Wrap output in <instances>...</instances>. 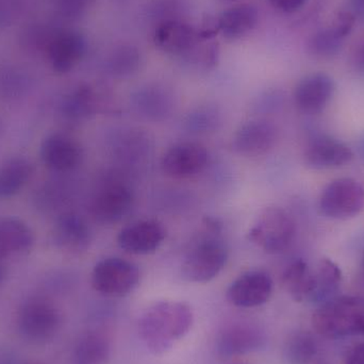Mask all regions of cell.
Returning a JSON list of instances; mask_svg holds the SVG:
<instances>
[{
	"instance_id": "28",
	"label": "cell",
	"mask_w": 364,
	"mask_h": 364,
	"mask_svg": "<svg viewBox=\"0 0 364 364\" xmlns=\"http://www.w3.org/2000/svg\"><path fill=\"white\" fill-rule=\"evenodd\" d=\"M142 65V53L138 47L126 44L111 51L106 60V70L115 78L132 76Z\"/></svg>"
},
{
	"instance_id": "4",
	"label": "cell",
	"mask_w": 364,
	"mask_h": 364,
	"mask_svg": "<svg viewBox=\"0 0 364 364\" xmlns=\"http://www.w3.org/2000/svg\"><path fill=\"white\" fill-rule=\"evenodd\" d=\"M295 223L279 207H267L257 216L247 233L248 241L267 254L286 252L294 240Z\"/></svg>"
},
{
	"instance_id": "32",
	"label": "cell",
	"mask_w": 364,
	"mask_h": 364,
	"mask_svg": "<svg viewBox=\"0 0 364 364\" xmlns=\"http://www.w3.org/2000/svg\"><path fill=\"white\" fill-rule=\"evenodd\" d=\"M346 38H342L329 26L316 32L309 42V48L318 57L329 58L337 55L342 49Z\"/></svg>"
},
{
	"instance_id": "17",
	"label": "cell",
	"mask_w": 364,
	"mask_h": 364,
	"mask_svg": "<svg viewBox=\"0 0 364 364\" xmlns=\"http://www.w3.org/2000/svg\"><path fill=\"white\" fill-rule=\"evenodd\" d=\"M154 44L166 55L182 58L199 42L197 28L186 21H168L156 25Z\"/></svg>"
},
{
	"instance_id": "29",
	"label": "cell",
	"mask_w": 364,
	"mask_h": 364,
	"mask_svg": "<svg viewBox=\"0 0 364 364\" xmlns=\"http://www.w3.org/2000/svg\"><path fill=\"white\" fill-rule=\"evenodd\" d=\"M191 11L190 0H149L146 16L156 25L168 21H186Z\"/></svg>"
},
{
	"instance_id": "37",
	"label": "cell",
	"mask_w": 364,
	"mask_h": 364,
	"mask_svg": "<svg viewBox=\"0 0 364 364\" xmlns=\"http://www.w3.org/2000/svg\"><path fill=\"white\" fill-rule=\"evenodd\" d=\"M308 0H269L276 10L282 13H294L301 10Z\"/></svg>"
},
{
	"instance_id": "27",
	"label": "cell",
	"mask_w": 364,
	"mask_h": 364,
	"mask_svg": "<svg viewBox=\"0 0 364 364\" xmlns=\"http://www.w3.org/2000/svg\"><path fill=\"white\" fill-rule=\"evenodd\" d=\"M109 340L100 333H87L77 342L74 350L75 364H105L110 357Z\"/></svg>"
},
{
	"instance_id": "12",
	"label": "cell",
	"mask_w": 364,
	"mask_h": 364,
	"mask_svg": "<svg viewBox=\"0 0 364 364\" xmlns=\"http://www.w3.org/2000/svg\"><path fill=\"white\" fill-rule=\"evenodd\" d=\"M132 203L134 195L128 186L119 182L109 183L92 200L91 213L100 224H115L129 213Z\"/></svg>"
},
{
	"instance_id": "11",
	"label": "cell",
	"mask_w": 364,
	"mask_h": 364,
	"mask_svg": "<svg viewBox=\"0 0 364 364\" xmlns=\"http://www.w3.org/2000/svg\"><path fill=\"white\" fill-rule=\"evenodd\" d=\"M166 237L164 225L156 220L132 223L119 231L117 244L128 254L142 256L159 250Z\"/></svg>"
},
{
	"instance_id": "38",
	"label": "cell",
	"mask_w": 364,
	"mask_h": 364,
	"mask_svg": "<svg viewBox=\"0 0 364 364\" xmlns=\"http://www.w3.org/2000/svg\"><path fill=\"white\" fill-rule=\"evenodd\" d=\"M344 364H364V342L357 344L348 353Z\"/></svg>"
},
{
	"instance_id": "40",
	"label": "cell",
	"mask_w": 364,
	"mask_h": 364,
	"mask_svg": "<svg viewBox=\"0 0 364 364\" xmlns=\"http://www.w3.org/2000/svg\"><path fill=\"white\" fill-rule=\"evenodd\" d=\"M350 6L355 18L364 21V0H350Z\"/></svg>"
},
{
	"instance_id": "34",
	"label": "cell",
	"mask_w": 364,
	"mask_h": 364,
	"mask_svg": "<svg viewBox=\"0 0 364 364\" xmlns=\"http://www.w3.org/2000/svg\"><path fill=\"white\" fill-rule=\"evenodd\" d=\"M316 352V346L312 342L311 338L308 335L293 336L284 348V355L289 363L292 364L307 363L309 359L314 356Z\"/></svg>"
},
{
	"instance_id": "3",
	"label": "cell",
	"mask_w": 364,
	"mask_h": 364,
	"mask_svg": "<svg viewBox=\"0 0 364 364\" xmlns=\"http://www.w3.org/2000/svg\"><path fill=\"white\" fill-rule=\"evenodd\" d=\"M312 326L326 338L364 335V297L340 296L324 301L312 316Z\"/></svg>"
},
{
	"instance_id": "42",
	"label": "cell",
	"mask_w": 364,
	"mask_h": 364,
	"mask_svg": "<svg viewBox=\"0 0 364 364\" xmlns=\"http://www.w3.org/2000/svg\"><path fill=\"white\" fill-rule=\"evenodd\" d=\"M218 1L224 2V4H235V2L240 1V0H218Z\"/></svg>"
},
{
	"instance_id": "24",
	"label": "cell",
	"mask_w": 364,
	"mask_h": 364,
	"mask_svg": "<svg viewBox=\"0 0 364 364\" xmlns=\"http://www.w3.org/2000/svg\"><path fill=\"white\" fill-rule=\"evenodd\" d=\"M282 284L295 301H316L318 279L316 269L304 260L291 263L282 274Z\"/></svg>"
},
{
	"instance_id": "26",
	"label": "cell",
	"mask_w": 364,
	"mask_h": 364,
	"mask_svg": "<svg viewBox=\"0 0 364 364\" xmlns=\"http://www.w3.org/2000/svg\"><path fill=\"white\" fill-rule=\"evenodd\" d=\"M34 174V164L28 158L14 157L0 166V199L18 194Z\"/></svg>"
},
{
	"instance_id": "23",
	"label": "cell",
	"mask_w": 364,
	"mask_h": 364,
	"mask_svg": "<svg viewBox=\"0 0 364 364\" xmlns=\"http://www.w3.org/2000/svg\"><path fill=\"white\" fill-rule=\"evenodd\" d=\"M33 245V231L23 220L15 218L0 220V258L23 256Z\"/></svg>"
},
{
	"instance_id": "33",
	"label": "cell",
	"mask_w": 364,
	"mask_h": 364,
	"mask_svg": "<svg viewBox=\"0 0 364 364\" xmlns=\"http://www.w3.org/2000/svg\"><path fill=\"white\" fill-rule=\"evenodd\" d=\"M95 0H49L53 17L62 23L78 21Z\"/></svg>"
},
{
	"instance_id": "8",
	"label": "cell",
	"mask_w": 364,
	"mask_h": 364,
	"mask_svg": "<svg viewBox=\"0 0 364 364\" xmlns=\"http://www.w3.org/2000/svg\"><path fill=\"white\" fill-rule=\"evenodd\" d=\"M40 157L49 170L60 174L76 170L83 159L80 143L70 134L55 132L41 143Z\"/></svg>"
},
{
	"instance_id": "13",
	"label": "cell",
	"mask_w": 364,
	"mask_h": 364,
	"mask_svg": "<svg viewBox=\"0 0 364 364\" xmlns=\"http://www.w3.org/2000/svg\"><path fill=\"white\" fill-rule=\"evenodd\" d=\"M335 81L325 73L308 75L297 83L294 90V102L305 114H318L328 106L335 94Z\"/></svg>"
},
{
	"instance_id": "7",
	"label": "cell",
	"mask_w": 364,
	"mask_h": 364,
	"mask_svg": "<svg viewBox=\"0 0 364 364\" xmlns=\"http://www.w3.org/2000/svg\"><path fill=\"white\" fill-rule=\"evenodd\" d=\"M363 207L364 188L352 178L336 179L321 195V211L333 220H350L358 215Z\"/></svg>"
},
{
	"instance_id": "44",
	"label": "cell",
	"mask_w": 364,
	"mask_h": 364,
	"mask_svg": "<svg viewBox=\"0 0 364 364\" xmlns=\"http://www.w3.org/2000/svg\"><path fill=\"white\" fill-rule=\"evenodd\" d=\"M363 267H364V254H363Z\"/></svg>"
},
{
	"instance_id": "43",
	"label": "cell",
	"mask_w": 364,
	"mask_h": 364,
	"mask_svg": "<svg viewBox=\"0 0 364 364\" xmlns=\"http://www.w3.org/2000/svg\"><path fill=\"white\" fill-rule=\"evenodd\" d=\"M2 132V123L1 121H0V134H1Z\"/></svg>"
},
{
	"instance_id": "6",
	"label": "cell",
	"mask_w": 364,
	"mask_h": 364,
	"mask_svg": "<svg viewBox=\"0 0 364 364\" xmlns=\"http://www.w3.org/2000/svg\"><path fill=\"white\" fill-rule=\"evenodd\" d=\"M61 314L55 304L44 297H32L21 306L18 328L21 336L33 343L50 340L59 331Z\"/></svg>"
},
{
	"instance_id": "1",
	"label": "cell",
	"mask_w": 364,
	"mask_h": 364,
	"mask_svg": "<svg viewBox=\"0 0 364 364\" xmlns=\"http://www.w3.org/2000/svg\"><path fill=\"white\" fill-rule=\"evenodd\" d=\"M194 322L188 304L161 301L147 307L138 323L139 336L154 355H164L188 335Z\"/></svg>"
},
{
	"instance_id": "5",
	"label": "cell",
	"mask_w": 364,
	"mask_h": 364,
	"mask_svg": "<svg viewBox=\"0 0 364 364\" xmlns=\"http://www.w3.org/2000/svg\"><path fill=\"white\" fill-rule=\"evenodd\" d=\"M139 282V267L119 257H109L98 261L92 271V287L107 296H125L138 287Z\"/></svg>"
},
{
	"instance_id": "16",
	"label": "cell",
	"mask_w": 364,
	"mask_h": 364,
	"mask_svg": "<svg viewBox=\"0 0 364 364\" xmlns=\"http://www.w3.org/2000/svg\"><path fill=\"white\" fill-rule=\"evenodd\" d=\"M51 235L55 247L70 255L85 252L92 242L91 228L87 220L75 212L60 214L53 224Z\"/></svg>"
},
{
	"instance_id": "45",
	"label": "cell",
	"mask_w": 364,
	"mask_h": 364,
	"mask_svg": "<svg viewBox=\"0 0 364 364\" xmlns=\"http://www.w3.org/2000/svg\"><path fill=\"white\" fill-rule=\"evenodd\" d=\"M233 364H243V363H233Z\"/></svg>"
},
{
	"instance_id": "36",
	"label": "cell",
	"mask_w": 364,
	"mask_h": 364,
	"mask_svg": "<svg viewBox=\"0 0 364 364\" xmlns=\"http://www.w3.org/2000/svg\"><path fill=\"white\" fill-rule=\"evenodd\" d=\"M199 38L200 41H211L214 36L220 33V28H218V17L205 16L201 21L199 27H197Z\"/></svg>"
},
{
	"instance_id": "41",
	"label": "cell",
	"mask_w": 364,
	"mask_h": 364,
	"mask_svg": "<svg viewBox=\"0 0 364 364\" xmlns=\"http://www.w3.org/2000/svg\"><path fill=\"white\" fill-rule=\"evenodd\" d=\"M6 273H8V272H6V265H4V263L2 262L1 259H0V284L6 280Z\"/></svg>"
},
{
	"instance_id": "20",
	"label": "cell",
	"mask_w": 364,
	"mask_h": 364,
	"mask_svg": "<svg viewBox=\"0 0 364 364\" xmlns=\"http://www.w3.org/2000/svg\"><path fill=\"white\" fill-rule=\"evenodd\" d=\"M354 157L352 149L328 136L314 139L305 151V161L314 170H329L339 168L350 162Z\"/></svg>"
},
{
	"instance_id": "15",
	"label": "cell",
	"mask_w": 364,
	"mask_h": 364,
	"mask_svg": "<svg viewBox=\"0 0 364 364\" xmlns=\"http://www.w3.org/2000/svg\"><path fill=\"white\" fill-rule=\"evenodd\" d=\"M87 48V40L80 31L64 27L51 43L46 58L55 73L66 74L80 63Z\"/></svg>"
},
{
	"instance_id": "10",
	"label": "cell",
	"mask_w": 364,
	"mask_h": 364,
	"mask_svg": "<svg viewBox=\"0 0 364 364\" xmlns=\"http://www.w3.org/2000/svg\"><path fill=\"white\" fill-rule=\"evenodd\" d=\"M273 279L267 272H245L240 275L227 290V299L231 305L243 309L260 307L271 299Z\"/></svg>"
},
{
	"instance_id": "39",
	"label": "cell",
	"mask_w": 364,
	"mask_h": 364,
	"mask_svg": "<svg viewBox=\"0 0 364 364\" xmlns=\"http://www.w3.org/2000/svg\"><path fill=\"white\" fill-rule=\"evenodd\" d=\"M353 64L359 73L364 74V43L358 46L353 55Z\"/></svg>"
},
{
	"instance_id": "21",
	"label": "cell",
	"mask_w": 364,
	"mask_h": 364,
	"mask_svg": "<svg viewBox=\"0 0 364 364\" xmlns=\"http://www.w3.org/2000/svg\"><path fill=\"white\" fill-rule=\"evenodd\" d=\"M64 23L53 18L34 19L23 26L19 32V46L31 55H45Z\"/></svg>"
},
{
	"instance_id": "9",
	"label": "cell",
	"mask_w": 364,
	"mask_h": 364,
	"mask_svg": "<svg viewBox=\"0 0 364 364\" xmlns=\"http://www.w3.org/2000/svg\"><path fill=\"white\" fill-rule=\"evenodd\" d=\"M209 161V153L203 145L182 142L173 145L162 158L164 172L171 178L188 179L200 174Z\"/></svg>"
},
{
	"instance_id": "2",
	"label": "cell",
	"mask_w": 364,
	"mask_h": 364,
	"mask_svg": "<svg viewBox=\"0 0 364 364\" xmlns=\"http://www.w3.org/2000/svg\"><path fill=\"white\" fill-rule=\"evenodd\" d=\"M200 235L186 252L181 264V276L193 284H207L220 275L226 265L228 250L220 241L222 224L215 218L203 220Z\"/></svg>"
},
{
	"instance_id": "25",
	"label": "cell",
	"mask_w": 364,
	"mask_h": 364,
	"mask_svg": "<svg viewBox=\"0 0 364 364\" xmlns=\"http://www.w3.org/2000/svg\"><path fill=\"white\" fill-rule=\"evenodd\" d=\"M34 78L27 68L17 64L0 65V100L17 102L30 95Z\"/></svg>"
},
{
	"instance_id": "14",
	"label": "cell",
	"mask_w": 364,
	"mask_h": 364,
	"mask_svg": "<svg viewBox=\"0 0 364 364\" xmlns=\"http://www.w3.org/2000/svg\"><path fill=\"white\" fill-rule=\"evenodd\" d=\"M277 141L275 126L264 119H252L242 124L232 138L235 153L246 157H258L269 153Z\"/></svg>"
},
{
	"instance_id": "30",
	"label": "cell",
	"mask_w": 364,
	"mask_h": 364,
	"mask_svg": "<svg viewBox=\"0 0 364 364\" xmlns=\"http://www.w3.org/2000/svg\"><path fill=\"white\" fill-rule=\"evenodd\" d=\"M316 273L318 279L316 301H328L341 284V269L335 262L324 258L318 262Z\"/></svg>"
},
{
	"instance_id": "18",
	"label": "cell",
	"mask_w": 364,
	"mask_h": 364,
	"mask_svg": "<svg viewBox=\"0 0 364 364\" xmlns=\"http://www.w3.org/2000/svg\"><path fill=\"white\" fill-rule=\"evenodd\" d=\"M102 100L90 85H79L64 94L58 105L60 117L68 123H78L100 112Z\"/></svg>"
},
{
	"instance_id": "31",
	"label": "cell",
	"mask_w": 364,
	"mask_h": 364,
	"mask_svg": "<svg viewBox=\"0 0 364 364\" xmlns=\"http://www.w3.org/2000/svg\"><path fill=\"white\" fill-rule=\"evenodd\" d=\"M220 46L213 41H201L192 50L181 58L184 63L195 70L209 72L218 65Z\"/></svg>"
},
{
	"instance_id": "35",
	"label": "cell",
	"mask_w": 364,
	"mask_h": 364,
	"mask_svg": "<svg viewBox=\"0 0 364 364\" xmlns=\"http://www.w3.org/2000/svg\"><path fill=\"white\" fill-rule=\"evenodd\" d=\"M36 0H0V28L14 25L31 12Z\"/></svg>"
},
{
	"instance_id": "22",
	"label": "cell",
	"mask_w": 364,
	"mask_h": 364,
	"mask_svg": "<svg viewBox=\"0 0 364 364\" xmlns=\"http://www.w3.org/2000/svg\"><path fill=\"white\" fill-rule=\"evenodd\" d=\"M218 19L220 33L228 41H237L250 34L259 21L258 9L252 4H237L225 10Z\"/></svg>"
},
{
	"instance_id": "19",
	"label": "cell",
	"mask_w": 364,
	"mask_h": 364,
	"mask_svg": "<svg viewBox=\"0 0 364 364\" xmlns=\"http://www.w3.org/2000/svg\"><path fill=\"white\" fill-rule=\"evenodd\" d=\"M264 337L258 327L247 323L231 325L222 331L218 342V354L225 358L255 352L262 346Z\"/></svg>"
}]
</instances>
